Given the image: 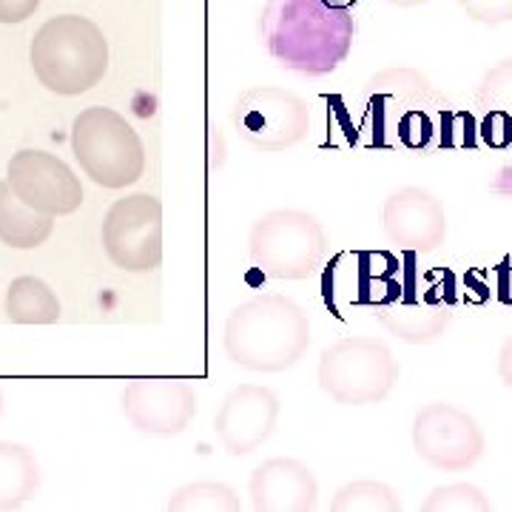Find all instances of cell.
<instances>
[{"instance_id": "1", "label": "cell", "mask_w": 512, "mask_h": 512, "mask_svg": "<svg viewBox=\"0 0 512 512\" xmlns=\"http://www.w3.org/2000/svg\"><path fill=\"white\" fill-rule=\"evenodd\" d=\"M353 6L356 0H268L259 15V40L288 72H336L356 37Z\"/></svg>"}, {"instance_id": "2", "label": "cell", "mask_w": 512, "mask_h": 512, "mask_svg": "<svg viewBox=\"0 0 512 512\" xmlns=\"http://www.w3.org/2000/svg\"><path fill=\"white\" fill-rule=\"evenodd\" d=\"M222 348L231 365L251 373H282L311 348V319L285 293H259L225 319Z\"/></svg>"}, {"instance_id": "3", "label": "cell", "mask_w": 512, "mask_h": 512, "mask_svg": "<svg viewBox=\"0 0 512 512\" xmlns=\"http://www.w3.org/2000/svg\"><path fill=\"white\" fill-rule=\"evenodd\" d=\"M29 57L40 86L63 97H74L92 92L106 77L109 40L94 20L60 15L37 29Z\"/></svg>"}, {"instance_id": "4", "label": "cell", "mask_w": 512, "mask_h": 512, "mask_svg": "<svg viewBox=\"0 0 512 512\" xmlns=\"http://www.w3.org/2000/svg\"><path fill=\"white\" fill-rule=\"evenodd\" d=\"M72 151L86 177L103 188H128L146 174V146L114 109L80 111L72 123Z\"/></svg>"}, {"instance_id": "5", "label": "cell", "mask_w": 512, "mask_h": 512, "mask_svg": "<svg viewBox=\"0 0 512 512\" xmlns=\"http://www.w3.org/2000/svg\"><path fill=\"white\" fill-rule=\"evenodd\" d=\"M399 382L393 350L373 336H345L319 359V387L348 407L382 404Z\"/></svg>"}, {"instance_id": "6", "label": "cell", "mask_w": 512, "mask_h": 512, "mask_svg": "<svg viewBox=\"0 0 512 512\" xmlns=\"http://www.w3.org/2000/svg\"><path fill=\"white\" fill-rule=\"evenodd\" d=\"M328 248L322 222L299 208H276L251 228L248 254L262 274L299 282L316 274Z\"/></svg>"}, {"instance_id": "7", "label": "cell", "mask_w": 512, "mask_h": 512, "mask_svg": "<svg viewBox=\"0 0 512 512\" xmlns=\"http://www.w3.org/2000/svg\"><path fill=\"white\" fill-rule=\"evenodd\" d=\"M231 126L239 140L265 154L302 143L311 131V106L299 94L279 86H254L242 92L231 109Z\"/></svg>"}, {"instance_id": "8", "label": "cell", "mask_w": 512, "mask_h": 512, "mask_svg": "<svg viewBox=\"0 0 512 512\" xmlns=\"http://www.w3.org/2000/svg\"><path fill=\"white\" fill-rule=\"evenodd\" d=\"M103 248L128 274L157 271L163 262V205L151 194H131L111 205L103 220Z\"/></svg>"}, {"instance_id": "9", "label": "cell", "mask_w": 512, "mask_h": 512, "mask_svg": "<svg viewBox=\"0 0 512 512\" xmlns=\"http://www.w3.org/2000/svg\"><path fill=\"white\" fill-rule=\"evenodd\" d=\"M413 450L441 473L470 470L487 450V436L467 410L436 402L421 407L413 419Z\"/></svg>"}, {"instance_id": "10", "label": "cell", "mask_w": 512, "mask_h": 512, "mask_svg": "<svg viewBox=\"0 0 512 512\" xmlns=\"http://www.w3.org/2000/svg\"><path fill=\"white\" fill-rule=\"evenodd\" d=\"M120 404L137 433L174 439L194 421L200 396L191 384L177 379H137L123 390Z\"/></svg>"}, {"instance_id": "11", "label": "cell", "mask_w": 512, "mask_h": 512, "mask_svg": "<svg viewBox=\"0 0 512 512\" xmlns=\"http://www.w3.org/2000/svg\"><path fill=\"white\" fill-rule=\"evenodd\" d=\"M6 180L20 200L46 217L74 214L83 202V185L74 177L72 168L55 154L37 148L18 151L9 160Z\"/></svg>"}, {"instance_id": "12", "label": "cell", "mask_w": 512, "mask_h": 512, "mask_svg": "<svg viewBox=\"0 0 512 512\" xmlns=\"http://www.w3.org/2000/svg\"><path fill=\"white\" fill-rule=\"evenodd\" d=\"M279 396L262 384H239L214 416V433L234 458L251 456L274 436L279 421Z\"/></svg>"}, {"instance_id": "13", "label": "cell", "mask_w": 512, "mask_h": 512, "mask_svg": "<svg viewBox=\"0 0 512 512\" xmlns=\"http://www.w3.org/2000/svg\"><path fill=\"white\" fill-rule=\"evenodd\" d=\"M382 225L390 245L410 254H433L447 239L444 205L419 185H404L384 200Z\"/></svg>"}, {"instance_id": "14", "label": "cell", "mask_w": 512, "mask_h": 512, "mask_svg": "<svg viewBox=\"0 0 512 512\" xmlns=\"http://www.w3.org/2000/svg\"><path fill=\"white\" fill-rule=\"evenodd\" d=\"M248 495L259 512H305L319 504V481L299 458L276 456L251 473Z\"/></svg>"}, {"instance_id": "15", "label": "cell", "mask_w": 512, "mask_h": 512, "mask_svg": "<svg viewBox=\"0 0 512 512\" xmlns=\"http://www.w3.org/2000/svg\"><path fill=\"white\" fill-rule=\"evenodd\" d=\"M379 322L399 342L430 345L453 325V311L444 305H419V302H390L379 308Z\"/></svg>"}, {"instance_id": "16", "label": "cell", "mask_w": 512, "mask_h": 512, "mask_svg": "<svg viewBox=\"0 0 512 512\" xmlns=\"http://www.w3.org/2000/svg\"><path fill=\"white\" fill-rule=\"evenodd\" d=\"M55 231V217H46L35 208H29L12 191L9 180L0 183V242L18 251L40 248Z\"/></svg>"}, {"instance_id": "17", "label": "cell", "mask_w": 512, "mask_h": 512, "mask_svg": "<svg viewBox=\"0 0 512 512\" xmlns=\"http://www.w3.org/2000/svg\"><path fill=\"white\" fill-rule=\"evenodd\" d=\"M40 490L35 453L18 441H0V510H18Z\"/></svg>"}, {"instance_id": "18", "label": "cell", "mask_w": 512, "mask_h": 512, "mask_svg": "<svg viewBox=\"0 0 512 512\" xmlns=\"http://www.w3.org/2000/svg\"><path fill=\"white\" fill-rule=\"evenodd\" d=\"M6 316L15 325H55L60 319L57 293L37 276H18L6 291Z\"/></svg>"}, {"instance_id": "19", "label": "cell", "mask_w": 512, "mask_h": 512, "mask_svg": "<svg viewBox=\"0 0 512 512\" xmlns=\"http://www.w3.org/2000/svg\"><path fill=\"white\" fill-rule=\"evenodd\" d=\"M165 510L174 512H237L242 510V501L234 487L222 481H194L185 484L168 498Z\"/></svg>"}, {"instance_id": "20", "label": "cell", "mask_w": 512, "mask_h": 512, "mask_svg": "<svg viewBox=\"0 0 512 512\" xmlns=\"http://www.w3.org/2000/svg\"><path fill=\"white\" fill-rule=\"evenodd\" d=\"M399 493L384 481H350L330 498L333 512H396L402 510Z\"/></svg>"}, {"instance_id": "21", "label": "cell", "mask_w": 512, "mask_h": 512, "mask_svg": "<svg viewBox=\"0 0 512 512\" xmlns=\"http://www.w3.org/2000/svg\"><path fill=\"white\" fill-rule=\"evenodd\" d=\"M427 512H487L493 510L490 495L476 484H444L421 501Z\"/></svg>"}, {"instance_id": "22", "label": "cell", "mask_w": 512, "mask_h": 512, "mask_svg": "<svg viewBox=\"0 0 512 512\" xmlns=\"http://www.w3.org/2000/svg\"><path fill=\"white\" fill-rule=\"evenodd\" d=\"M436 131L439 128L427 111V103H421V106H413L399 117V123L393 128V137H396V146L410 148V151H427L436 143Z\"/></svg>"}, {"instance_id": "23", "label": "cell", "mask_w": 512, "mask_h": 512, "mask_svg": "<svg viewBox=\"0 0 512 512\" xmlns=\"http://www.w3.org/2000/svg\"><path fill=\"white\" fill-rule=\"evenodd\" d=\"M478 100L493 103L495 109H512V60H504L487 72L478 89Z\"/></svg>"}, {"instance_id": "24", "label": "cell", "mask_w": 512, "mask_h": 512, "mask_svg": "<svg viewBox=\"0 0 512 512\" xmlns=\"http://www.w3.org/2000/svg\"><path fill=\"white\" fill-rule=\"evenodd\" d=\"M478 140L490 148H510L512 146V111L507 109H487L481 126H478Z\"/></svg>"}, {"instance_id": "25", "label": "cell", "mask_w": 512, "mask_h": 512, "mask_svg": "<svg viewBox=\"0 0 512 512\" xmlns=\"http://www.w3.org/2000/svg\"><path fill=\"white\" fill-rule=\"evenodd\" d=\"M40 0H0V23H23L37 12Z\"/></svg>"}, {"instance_id": "26", "label": "cell", "mask_w": 512, "mask_h": 512, "mask_svg": "<svg viewBox=\"0 0 512 512\" xmlns=\"http://www.w3.org/2000/svg\"><path fill=\"white\" fill-rule=\"evenodd\" d=\"M498 376L512 390V336L501 345V353H498Z\"/></svg>"}, {"instance_id": "27", "label": "cell", "mask_w": 512, "mask_h": 512, "mask_svg": "<svg viewBox=\"0 0 512 512\" xmlns=\"http://www.w3.org/2000/svg\"><path fill=\"white\" fill-rule=\"evenodd\" d=\"M0 416H3V393H0Z\"/></svg>"}, {"instance_id": "28", "label": "cell", "mask_w": 512, "mask_h": 512, "mask_svg": "<svg viewBox=\"0 0 512 512\" xmlns=\"http://www.w3.org/2000/svg\"><path fill=\"white\" fill-rule=\"evenodd\" d=\"M393 3H413V0H393Z\"/></svg>"}]
</instances>
